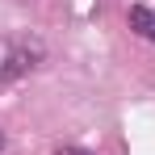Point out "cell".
Wrapping results in <instances>:
<instances>
[{"label":"cell","mask_w":155,"mask_h":155,"mask_svg":"<svg viewBox=\"0 0 155 155\" xmlns=\"http://www.w3.org/2000/svg\"><path fill=\"white\" fill-rule=\"evenodd\" d=\"M38 59H42V46H38V42L0 34V80H13V76L34 71V67H38Z\"/></svg>","instance_id":"6da1fadb"},{"label":"cell","mask_w":155,"mask_h":155,"mask_svg":"<svg viewBox=\"0 0 155 155\" xmlns=\"http://www.w3.org/2000/svg\"><path fill=\"white\" fill-rule=\"evenodd\" d=\"M126 21H130L134 34H143L147 42H155V8L151 4H134V8L126 13Z\"/></svg>","instance_id":"7a4b0ae2"},{"label":"cell","mask_w":155,"mask_h":155,"mask_svg":"<svg viewBox=\"0 0 155 155\" xmlns=\"http://www.w3.org/2000/svg\"><path fill=\"white\" fill-rule=\"evenodd\" d=\"M54 155H92V151H80V147H59Z\"/></svg>","instance_id":"3957f363"},{"label":"cell","mask_w":155,"mask_h":155,"mask_svg":"<svg viewBox=\"0 0 155 155\" xmlns=\"http://www.w3.org/2000/svg\"><path fill=\"white\" fill-rule=\"evenodd\" d=\"M0 147H4V134H0Z\"/></svg>","instance_id":"277c9868"}]
</instances>
